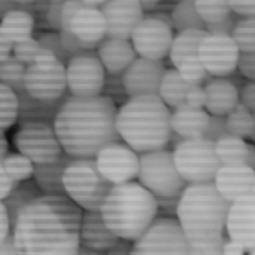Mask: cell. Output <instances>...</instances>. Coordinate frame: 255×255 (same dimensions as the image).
<instances>
[{"label":"cell","mask_w":255,"mask_h":255,"mask_svg":"<svg viewBox=\"0 0 255 255\" xmlns=\"http://www.w3.org/2000/svg\"><path fill=\"white\" fill-rule=\"evenodd\" d=\"M83 211L66 196H40L21 209L12 227L18 255H74Z\"/></svg>","instance_id":"1"},{"label":"cell","mask_w":255,"mask_h":255,"mask_svg":"<svg viewBox=\"0 0 255 255\" xmlns=\"http://www.w3.org/2000/svg\"><path fill=\"white\" fill-rule=\"evenodd\" d=\"M119 107L107 96H68L58 109L53 128L63 153L73 160H94L107 145L121 142L117 133Z\"/></svg>","instance_id":"2"},{"label":"cell","mask_w":255,"mask_h":255,"mask_svg":"<svg viewBox=\"0 0 255 255\" xmlns=\"http://www.w3.org/2000/svg\"><path fill=\"white\" fill-rule=\"evenodd\" d=\"M231 203L213 183L189 184L180 196L176 221L198 255H222Z\"/></svg>","instance_id":"3"},{"label":"cell","mask_w":255,"mask_h":255,"mask_svg":"<svg viewBox=\"0 0 255 255\" xmlns=\"http://www.w3.org/2000/svg\"><path fill=\"white\" fill-rule=\"evenodd\" d=\"M171 111L158 96L130 97L117 111V133L135 153L165 150L171 137Z\"/></svg>","instance_id":"4"},{"label":"cell","mask_w":255,"mask_h":255,"mask_svg":"<svg viewBox=\"0 0 255 255\" xmlns=\"http://www.w3.org/2000/svg\"><path fill=\"white\" fill-rule=\"evenodd\" d=\"M99 213L117 239L135 242L158 219V206L142 184L130 181L111 188Z\"/></svg>","instance_id":"5"},{"label":"cell","mask_w":255,"mask_h":255,"mask_svg":"<svg viewBox=\"0 0 255 255\" xmlns=\"http://www.w3.org/2000/svg\"><path fill=\"white\" fill-rule=\"evenodd\" d=\"M63 188L81 211H99L112 184L102 178L94 160H73L64 170Z\"/></svg>","instance_id":"6"},{"label":"cell","mask_w":255,"mask_h":255,"mask_svg":"<svg viewBox=\"0 0 255 255\" xmlns=\"http://www.w3.org/2000/svg\"><path fill=\"white\" fill-rule=\"evenodd\" d=\"M173 160L180 176L188 184H209L221 168L214 143L204 138L183 140L173 150Z\"/></svg>","instance_id":"7"},{"label":"cell","mask_w":255,"mask_h":255,"mask_svg":"<svg viewBox=\"0 0 255 255\" xmlns=\"http://www.w3.org/2000/svg\"><path fill=\"white\" fill-rule=\"evenodd\" d=\"M138 183L155 198L181 196L188 186L176 170L173 151L168 150L140 155Z\"/></svg>","instance_id":"8"},{"label":"cell","mask_w":255,"mask_h":255,"mask_svg":"<svg viewBox=\"0 0 255 255\" xmlns=\"http://www.w3.org/2000/svg\"><path fill=\"white\" fill-rule=\"evenodd\" d=\"M13 143L20 155L33 165H48L63 155V148L50 122L25 121L15 133Z\"/></svg>","instance_id":"9"},{"label":"cell","mask_w":255,"mask_h":255,"mask_svg":"<svg viewBox=\"0 0 255 255\" xmlns=\"http://www.w3.org/2000/svg\"><path fill=\"white\" fill-rule=\"evenodd\" d=\"M132 255H198L173 218H158L133 242Z\"/></svg>","instance_id":"10"},{"label":"cell","mask_w":255,"mask_h":255,"mask_svg":"<svg viewBox=\"0 0 255 255\" xmlns=\"http://www.w3.org/2000/svg\"><path fill=\"white\" fill-rule=\"evenodd\" d=\"M173 23L171 15L153 13L146 15L135 28L130 43L138 58L163 61L170 55L173 45Z\"/></svg>","instance_id":"11"},{"label":"cell","mask_w":255,"mask_h":255,"mask_svg":"<svg viewBox=\"0 0 255 255\" xmlns=\"http://www.w3.org/2000/svg\"><path fill=\"white\" fill-rule=\"evenodd\" d=\"M94 161L102 178L112 186L135 181V178H138L140 155L122 142L104 146L96 155Z\"/></svg>","instance_id":"12"},{"label":"cell","mask_w":255,"mask_h":255,"mask_svg":"<svg viewBox=\"0 0 255 255\" xmlns=\"http://www.w3.org/2000/svg\"><path fill=\"white\" fill-rule=\"evenodd\" d=\"M106 71L99 58L92 53L69 58L66 64V86L71 96L94 97L104 91Z\"/></svg>","instance_id":"13"},{"label":"cell","mask_w":255,"mask_h":255,"mask_svg":"<svg viewBox=\"0 0 255 255\" xmlns=\"http://www.w3.org/2000/svg\"><path fill=\"white\" fill-rule=\"evenodd\" d=\"M66 66L58 63L55 66H31L26 68L23 91L38 102H58L64 99L66 92Z\"/></svg>","instance_id":"14"},{"label":"cell","mask_w":255,"mask_h":255,"mask_svg":"<svg viewBox=\"0 0 255 255\" xmlns=\"http://www.w3.org/2000/svg\"><path fill=\"white\" fill-rule=\"evenodd\" d=\"M239 53L231 36L206 35L198 50V58L209 76L224 79L237 69Z\"/></svg>","instance_id":"15"},{"label":"cell","mask_w":255,"mask_h":255,"mask_svg":"<svg viewBox=\"0 0 255 255\" xmlns=\"http://www.w3.org/2000/svg\"><path fill=\"white\" fill-rule=\"evenodd\" d=\"M107 25V38L130 41L135 28L145 18L138 0H114L101 8Z\"/></svg>","instance_id":"16"},{"label":"cell","mask_w":255,"mask_h":255,"mask_svg":"<svg viewBox=\"0 0 255 255\" xmlns=\"http://www.w3.org/2000/svg\"><path fill=\"white\" fill-rule=\"evenodd\" d=\"M165 66L161 61L137 58L132 66L121 76L126 94L130 97L138 96H158L161 79L165 74Z\"/></svg>","instance_id":"17"},{"label":"cell","mask_w":255,"mask_h":255,"mask_svg":"<svg viewBox=\"0 0 255 255\" xmlns=\"http://www.w3.org/2000/svg\"><path fill=\"white\" fill-rule=\"evenodd\" d=\"M226 232L229 241L237 242L246 252L255 251V196H246L231 204Z\"/></svg>","instance_id":"18"},{"label":"cell","mask_w":255,"mask_h":255,"mask_svg":"<svg viewBox=\"0 0 255 255\" xmlns=\"http://www.w3.org/2000/svg\"><path fill=\"white\" fill-rule=\"evenodd\" d=\"M69 31L86 51L97 48L107 38V25L101 8L81 5V8L69 20Z\"/></svg>","instance_id":"19"},{"label":"cell","mask_w":255,"mask_h":255,"mask_svg":"<svg viewBox=\"0 0 255 255\" xmlns=\"http://www.w3.org/2000/svg\"><path fill=\"white\" fill-rule=\"evenodd\" d=\"M255 171L247 166H221L214 176V188L227 203L251 196Z\"/></svg>","instance_id":"20"},{"label":"cell","mask_w":255,"mask_h":255,"mask_svg":"<svg viewBox=\"0 0 255 255\" xmlns=\"http://www.w3.org/2000/svg\"><path fill=\"white\" fill-rule=\"evenodd\" d=\"M117 237L112 234L106 222L102 221L99 211H83L79 226V246L89 251L102 252L116 244Z\"/></svg>","instance_id":"21"},{"label":"cell","mask_w":255,"mask_h":255,"mask_svg":"<svg viewBox=\"0 0 255 255\" xmlns=\"http://www.w3.org/2000/svg\"><path fill=\"white\" fill-rule=\"evenodd\" d=\"M97 58L104 68V71L111 76H122L127 71V68L132 66V63L137 59L132 43L106 38L104 41L97 46Z\"/></svg>","instance_id":"22"},{"label":"cell","mask_w":255,"mask_h":255,"mask_svg":"<svg viewBox=\"0 0 255 255\" xmlns=\"http://www.w3.org/2000/svg\"><path fill=\"white\" fill-rule=\"evenodd\" d=\"M204 92H206L204 109L209 116L226 117L227 114L232 112V109H234L239 102L237 86L227 79H221V78L209 79L204 86Z\"/></svg>","instance_id":"23"},{"label":"cell","mask_w":255,"mask_h":255,"mask_svg":"<svg viewBox=\"0 0 255 255\" xmlns=\"http://www.w3.org/2000/svg\"><path fill=\"white\" fill-rule=\"evenodd\" d=\"M209 114L204 109H191L186 104L171 112V132L183 140L203 138L209 126Z\"/></svg>","instance_id":"24"},{"label":"cell","mask_w":255,"mask_h":255,"mask_svg":"<svg viewBox=\"0 0 255 255\" xmlns=\"http://www.w3.org/2000/svg\"><path fill=\"white\" fill-rule=\"evenodd\" d=\"M73 158L63 153L56 161L48 165H35L33 180L45 196H66L63 188V175Z\"/></svg>","instance_id":"25"},{"label":"cell","mask_w":255,"mask_h":255,"mask_svg":"<svg viewBox=\"0 0 255 255\" xmlns=\"http://www.w3.org/2000/svg\"><path fill=\"white\" fill-rule=\"evenodd\" d=\"M0 28L7 36V40L15 45V43L25 41L33 36L35 18L28 10L21 8L18 5L17 8H13L12 12H8L0 20Z\"/></svg>","instance_id":"26"},{"label":"cell","mask_w":255,"mask_h":255,"mask_svg":"<svg viewBox=\"0 0 255 255\" xmlns=\"http://www.w3.org/2000/svg\"><path fill=\"white\" fill-rule=\"evenodd\" d=\"M193 86L194 84L188 83V81H184L181 78L178 69L175 68L166 69L163 74V79H161V84H160L158 97L165 102V106L168 109H170V107L178 109V107H181L184 104L188 92Z\"/></svg>","instance_id":"27"},{"label":"cell","mask_w":255,"mask_h":255,"mask_svg":"<svg viewBox=\"0 0 255 255\" xmlns=\"http://www.w3.org/2000/svg\"><path fill=\"white\" fill-rule=\"evenodd\" d=\"M40 196H43V194H41L40 188H38V184L35 183L33 178L28 180V181L15 184L12 191L8 193V196L2 201L5 209H7L10 226L13 227L15 221H17V218H18V214L21 213V209L26 208L31 201L38 199Z\"/></svg>","instance_id":"28"},{"label":"cell","mask_w":255,"mask_h":255,"mask_svg":"<svg viewBox=\"0 0 255 255\" xmlns=\"http://www.w3.org/2000/svg\"><path fill=\"white\" fill-rule=\"evenodd\" d=\"M206 30H188L181 31L173 38V45L170 50V59L173 68H178L183 61L189 58L198 56V50L201 46V41L206 38Z\"/></svg>","instance_id":"29"},{"label":"cell","mask_w":255,"mask_h":255,"mask_svg":"<svg viewBox=\"0 0 255 255\" xmlns=\"http://www.w3.org/2000/svg\"><path fill=\"white\" fill-rule=\"evenodd\" d=\"M221 166H246L247 143L236 135H226L214 143Z\"/></svg>","instance_id":"30"},{"label":"cell","mask_w":255,"mask_h":255,"mask_svg":"<svg viewBox=\"0 0 255 255\" xmlns=\"http://www.w3.org/2000/svg\"><path fill=\"white\" fill-rule=\"evenodd\" d=\"M171 23L173 30H176L178 33L188 30H206V23L201 20L193 0H184L175 5L171 12Z\"/></svg>","instance_id":"31"},{"label":"cell","mask_w":255,"mask_h":255,"mask_svg":"<svg viewBox=\"0 0 255 255\" xmlns=\"http://www.w3.org/2000/svg\"><path fill=\"white\" fill-rule=\"evenodd\" d=\"M18 96L8 88L0 83V132H5L18 121Z\"/></svg>","instance_id":"32"},{"label":"cell","mask_w":255,"mask_h":255,"mask_svg":"<svg viewBox=\"0 0 255 255\" xmlns=\"http://www.w3.org/2000/svg\"><path fill=\"white\" fill-rule=\"evenodd\" d=\"M5 173L8 175V178L12 180L15 184L17 183H23L28 181L33 178V171H35V165L26 158V156L17 153H7V156L2 160Z\"/></svg>","instance_id":"33"},{"label":"cell","mask_w":255,"mask_h":255,"mask_svg":"<svg viewBox=\"0 0 255 255\" xmlns=\"http://www.w3.org/2000/svg\"><path fill=\"white\" fill-rule=\"evenodd\" d=\"M26 66L17 61L13 56L0 63V83L8 86L15 94L23 92V81H25Z\"/></svg>","instance_id":"34"},{"label":"cell","mask_w":255,"mask_h":255,"mask_svg":"<svg viewBox=\"0 0 255 255\" xmlns=\"http://www.w3.org/2000/svg\"><path fill=\"white\" fill-rule=\"evenodd\" d=\"M226 126L231 135H236V137H241V138L251 137L252 126H254L252 114L249 112L241 102H237V106L232 109V112H229L226 116Z\"/></svg>","instance_id":"35"},{"label":"cell","mask_w":255,"mask_h":255,"mask_svg":"<svg viewBox=\"0 0 255 255\" xmlns=\"http://www.w3.org/2000/svg\"><path fill=\"white\" fill-rule=\"evenodd\" d=\"M231 38L236 43L239 53L255 51V20L239 18L231 33Z\"/></svg>","instance_id":"36"},{"label":"cell","mask_w":255,"mask_h":255,"mask_svg":"<svg viewBox=\"0 0 255 255\" xmlns=\"http://www.w3.org/2000/svg\"><path fill=\"white\" fill-rule=\"evenodd\" d=\"M194 5H196L201 20L206 25L218 23V21L224 20L227 15L232 13L229 2H204V0H201V2H194Z\"/></svg>","instance_id":"37"},{"label":"cell","mask_w":255,"mask_h":255,"mask_svg":"<svg viewBox=\"0 0 255 255\" xmlns=\"http://www.w3.org/2000/svg\"><path fill=\"white\" fill-rule=\"evenodd\" d=\"M41 51V45L36 38H28L25 41H20V43H15L13 45V51H12V56L20 61L23 66H31L35 63V59L38 56V53Z\"/></svg>","instance_id":"38"},{"label":"cell","mask_w":255,"mask_h":255,"mask_svg":"<svg viewBox=\"0 0 255 255\" xmlns=\"http://www.w3.org/2000/svg\"><path fill=\"white\" fill-rule=\"evenodd\" d=\"M176 69L184 81H188V83H191L194 86H199L201 81L209 78V74L206 73V69H204L203 64H201L198 56L189 58V59H186V61H183Z\"/></svg>","instance_id":"39"},{"label":"cell","mask_w":255,"mask_h":255,"mask_svg":"<svg viewBox=\"0 0 255 255\" xmlns=\"http://www.w3.org/2000/svg\"><path fill=\"white\" fill-rule=\"evenodd\" d=\"M38 41H40L41 48H45V50H50L53 55H55L59 61H61L64 66L68 64L69 61V56L64 53L63 46H61V40H59V35L56 31H48V33H41L40 38H38Z\"/></svg>","instance_id":"40"},{"label":"cell","mask_w":255,"mask_h":255,"mask_svg":"<svg viewBox=\"0 0 255 255\" xmlns=\"http://www.w3.org/2000/svg\"><path fill=\"white\" fill-rule=\"evenodd\" d=\"M226 135H229V130H227V126H226V117L211 116L209 117V126H208V128H206L203 138L216 143L219 138L226 137Z\"/></svg>","instance_id":"41"},{"label":"cell","mask_w":255,"mask_h":255,"mask_svg":"<svg viewBox=\"0 0 255 255\" xmlns=\"http://www.w3.org/2000/svg\"><path fill=\"white\" fill-rule=\"evenodd\" d=\"M237 23V15L232 12L231 15H227L224 20L218 21L213 25H206V33L208 35H222V36H231L232 30Z\"/></svg>","instance_id":"42"},{"label":"cell","mask_w":255,"mask_h":255,"mask_svg":"<svg viewBox=\"0 0 255 255\" xmlns=\"http://www.w3.org/2000/svg\"><path fill=\"white\" fill-rule=\"evenodd\" d=\"M237 68L244 78L251 79V83H255V51L252 53H241L239 56Z\"/></svg>","instance_id":"43"},{"label":"cell","mask_w":255,"mask_h":255,"mask_svg":"<svg viewBox=\"0 0 255 255\" xmlns=\"http://www.w3.org/2000/svg\"><path fill=\"white\" fill-rule=\"evenodd\" d=\"M156 206H158V214H163L160 218H173L176 219L178 204H180V196L173 198H155Z\"/></svg>","instance_id":"44"},{"label":"cell","mask_w":255,"mask_h":255,"mask_svg":"<svg viewBox=\"0 0 255 255\" xmlns=\"http://www.w3.org/2000/svg\"><path fill=\"white\" fill-rule=\"evenodd\" d=\"M63 5L64 2H53L48 5V10H46V21H48V26L53 30V31H59L61 28V12H63Z\"/></svg>","instance_id":"45"},{"label":"cell","mask_w":255,"mask_h":255,"mask_svg":"<svg viewBox=\"0 0 255 255\" xmlns=\"http://www.w3.org/2000/svg\"><path fill=\"white\" fill-rule=\"evenodd\" d=\"M184 104H186L188 107H191V109H204V106H206L204 88H201V86H193L188 92Z\"/></svg>","instance_id":"46"},{"label":"cell","mask_w":255,"mask_h":255,"mask_svg":"<svg viewBox=\"0 0 255 255\" xmlns=\"http://www.w3.org/2000/svg\"><path fill=\"white\" fill-rule=\"evenodd\" d=\"M239 102L246 107V109L255 114V83H249L239 92Z\"/></svg>","instance_id":"47"},{"label":"cell","mask_w":255,"mask_h":255,"mask_svg":"<svg viewBox=\"0 0 255 255\" xmlns=\"http://www.w3.org/2000/svg\"><path fill=\"white\" fill-rule=\"evenodd\" d=\"M231 10L242 18L255 20V2H229Z\"/></svg>","instance_id":"48"},{"label":"cell","mask_w":255,"mask_h":255,"mask_svg":"<svg viewBox=\"0 0 255 255\" xmlns=\"http://www.w3.org/2000/svg\"><path fill=\"white\" fill-rule=\"evenodd\" d=\"M132 251H133V242L126 241V239H117L116 244L104 254L106 255H132Z\"/></svg>","instance_id":"49"},{"label":"cell","mask_w":255,"mask_h":255,"mask_svg":"<svg viewBox=\"0 0 255 255\" xmlns=\"http://www.w3.org/2000/svg\"><path fill=\"white\" fill-rule=\"evenodd\" d=\"M12 234V226H10V219L5 209L3 203L0 201V244H3L7 241V237Z\"/></svg>","instance_id":"50"},{"label":"cell","mask_w":255,"mask_h":255,"mask_svg":"<svg viewBox=\"0 0 255 255\" xmlns=\"http://www.w3.org/2000/svg\"><path fill=\"white\" fill-rule=\"evenodd\" d=\"M13 186H15V183L10 180L8 175L5 173L3 163H2V160H0V201H3L8 196V193L12 191Z\"/></svg>","instance_id":"51"},{"label":"cell","mask_w":255,"mask_h":255,"mask_svg":"<svg viewBox=\"0 0 255 255\" xmlns=\"http://www.w3.org/2000/svg\"><path fill=\"white\" fill-rule=\"evenodd\" d=\"M58 63H61V61H59V59L53 55L50 50L41 48V51L38 53V56H36L33 64H36V66H55V64H58Z\"/></svg>","instance_id":"52"},{"label":"cell","mask_w":255,"mask_h":255,"mask_svg":"<svg viewBox=\"0 0 255 255\" xmlns=\"http://www.w3.org/2000/svg\"><path fill=\"white\" fill-rule=\"evenodd\" d=\"M12 51H13V45L7 40V36L3 35L2 28H0V63L12 56Z\"/></svg>","instance_id":"53"},{"label":"cell","mask_w":255,"mask_h":255,"mask_svg":"<svg viewBox=\"0 0 255 255\" xmlns=\"http://www.w3.org/2000/svg\"><path fill=\"white\" fill-rule=\"evenodd\" d=\"M244 247L239 246L237 242L234 241H229V239H226L224 246H222V255H244Z\"/></svg>","instance_id":"54"},{"label":"cell","mask_w":255,"mask_h":255,"mask_svg":"<svg viewBox=\"0 0 255 255\" xmlns=\"http://www.w3.org/2000/svg\"><path fill=\"white\" fill-rule=\"evenodd\" d=\"M0 255H18L17 249H15L12 234L7 237V241H5L3 244H0Z\"/></svg>","instance_id":"55"},{"label":"cell","mask_w":255,"mask_h":255,"mask_svg":"<svg viewBox=\"0 0 255 255\" xmlns=\"http://www.w3.org/2000/svg\"><path fill=\"white\" fill-rule=\"evenodd\" d=\"M246 166L255 171V145L247 143V155H246Z\"/></svg>","instance_id":"56"},{"label":"cell","mask_w":255,"mask_h":255,"mask_svg":"<svg viewBox=\"0 0 255 255\" xmlns=\"http://www.w3.org/2000/svg\"><path fill=\"white\" fill-rule=\"evenodd\" d=\"M8 153V140L3 132H0V160H3Z\"/></svg>","instance_id":"57"},{"label":"cell","mask_w":255,"mask_h":255,"mask_svg":"<svg viewBox=\"0 0 255 255\" xmlns=\"http://www.w3.org/2000/svg\"><path fill=\"white\" fill-rule=\"evenodd\" d=\"M18 5L13 2H0V20H2L8 12H12L13 8H17Z\"/></svg>","instance_id":"58"},{"label":"cell","mask_w":255,"mask_h":255,"mask_svg":"<svg viewBox=\"0 0 255 255\" xmlns=\"http://www.w3.org/2000/svg\"><path fill=\"white\" fill-rule=\"evenodd\" d=\"M140 5H142L143 13H146V12H153V10L158 8L160 7V2H155V0H148V2H140Z\"/></svg>","instance_id":"59"},{"label":"cell","mask_w":255,"mask_h":255,"mask_svg":"<svg viewBox=\"0 0 255 255\" xmlns=\"http://www.w3.org/2000/svg\"><path fill=\"white\" fill-rule=\"evenodd\" d=\"M74 255H106V254L96 252V251H89V249H84V247H79L78 252H76Z\"/></svg>","instance_id":"60"},{"label":"cell","mask_w":255,"mask_h":255,"mask_svg":"<svg viewBox=\"0 0 255 255\" xmlns=\"http://www.w3.org/2000/svg\"><path fill=\"white\" fill-rule=\"evenodd\" d=\"M252 119H254V126H252V133H251V140L255 143V114H252Z\"/></svg>","instance_id":"61"},{"label":"cell","mask_w":255,"mask_h":255,"mask_svg":"<svg viewBox=\"0 0 255 255\" xmlns=\"http://www.w3.org/2000/svg\"><path fill=\"white\" fill-rule=\"evenodd\" d=\"M251 194H252V196H255V181H254V186H252V193Z\"/></svg>","instance_id":"62"},{"label":"cell","mask_w":255,"mask_h":255,"mask_svg":"<svg viewBox=\"0 0 255 255\" xmlns=\"http://www.w3.org/2000/svg\"><path fill=\"white\" fill-rule=\"evenodd\" d=\"M249 255H255V251H252L251 254H249Z\"/></svg>","instance_id":"63"}]
</instances>
